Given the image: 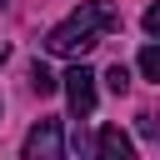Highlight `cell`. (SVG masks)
I'll list each match as a JSON object with an SVG mask.
<instances>
[{
	"instance_id": "6da1fadb",
	"label": "cell",
	"mask_w": 160,
	"mask_h": 160,
	"mask_svg": "<svg viewBox=\"0 0 160 160\" xmlns=\"http://www.w3.org/2000/svg\"><path fill=\"white\" fill-rule=\"evenodd\" d=\"M105 30H120V10H115L110 0H85L75 15H65V20L45 35V50H50V55H70V60H80L85 50L100 45Z\"/></svg>"
},
{
	"instance_id": "7a4b0ae2",
	"label": "cell",
	"mask_w": 160,
	"mask_h": 160,
	"mask_svg": "<svg viewBox=\"0 0 160 160\" xmlns=\"http://www.w3.org/2000/svg\"><path fill=\"white\" fill-rule=\"evenodd\" d=\"M65 100H70L75 120H90L95 115V70H85V65L65 70Z\"/></svg>"
},
{
	"instance_id": "3957f363",
	"label": "cell",
	"mask_w": 160,
	"mask_h": 160,
	"mask_svg": "<svg viewBox=\"0 0 160 160\" xmlns=\"http://www.w3.org/2000/svg\"><path fill=\"white\" fill-rule=\"evenodd\" d=\"M65 145H60V120H40L30 135H25V160H55Z\"/></svg>"
},
{
	"instance_id": "277c9868",
	"label": "cell",
	"mask_w": 160,
	"mask_h": 160,
	"mask_svg": "<svg viewBox=\"0 0 160 160\" xmlns=\"http://www.w3.org/2000/svg\"><path fill=\"white\" fill-rule=\"evenodd\" d=\"M95 155H100V160H130V155H135V140H130L120 125H105V130L95 135Z\"/></svg>"
},
{
	"instance_id": "5b68a950",
	"label": "cell",
	"mask_w": 160,
	"mask_h": 160,
	"mask_svg": "<svg viewBox=\"0 0 160 160\" xmlns=\"http://www.w3.org/2000/svg\"><path fill=\"white\" fill-rule=\"evenodd\" d=\"M60 80H65V75H60ZM60 80H55V75H50V70H45V65H40V60H35V65H30V85H35V90H40V95H55V85H60Z\"/></svg>"
},
{
	"instance_id": "8992f818",
	"label": "cell",
	"mask_w": 160,
	"mask_h": 160,
	"mask_svg": "<svg viewBox=\"0 0 160 160\" xmlns=\"http://www.w3.org/2000/svg\"><path fill=\"white\" fill-rule=\"evenodd\" d=\"M140 75L160 85V45H145V50H140Z\"/></svg>"
},
{
	"instance_id": "52a82bcc",
	"label": "cell",
	"mask_w": 160,
	"mask_h": 160,
	"mask_svg": "<svg viewBox=\"0 0 160 160\" xmlns=\"http://www.w3.org/2000/svg\"><path fill=\"white\" fill-rule=\"evenodd\" d=\"M105 85H110V90H115V95H125V90H130V70H125V65H120V60H115V65H110V70H105Z\"/></svg>"
},
{
	"instance_id": "ba28073f",
	"label": "cell",
	"mask_w": 160,
	"mask_h": 160,
	"mask_svg": "<svg viewBox=\"0 0 160 160\" xmlns=\"http://www.w3.org/2000/svg\"><path fill=\"white\" fill-rule=\"evenodd\" d=\"M140 135L160 140V115H155V110H140Z\"/></svg>"
},
{
	"instance_id": "9c48e42d",
	"label": "cell",
	"mask_w": 160,
	"mask_h": 160,
	"mask_svg": "<svg viewBox=\"0 0 160 160\" xmlns=\"http://www.w3.org/2000/svg\"><path fill=\"white\" fill-rule=\"evenodd\" d=\"M145 35H155V40H160V5H150V10H145Z\"/></svg>"
},
{
	"instance_id": "30bf717a",
	"label": "cell",
	"mask_w": 160,
	"mask_h": 160,
	"mask_svg": "<svg viewBox=\"0 0 160 160\" xmlns=\"http://www.w3.org/2000/svg\"><path fill=\"white\" fill-rule=\"evenodd\" d=\"M5 55H10V50H5V45H0V65H5Z\"/></svg>"
},
{
	"instance_id": "8fae6325",
	"label": "cell",
	"mask_w": 160,
	"mask_h": 160,
	"mask_svg": "<svg viewBox=\"0 0 160 160\" xmlns=\"http://www.w3.org/2000/svg\"><path fill=\"white\" fill-rule=\"evenodd\" d=\"M0 110H5V100H0Z\"/></svg>"
},
{
	"instance_id": "7c38bea8",
	"label": "cell",
	"mask_w": 160,
	"mask_h": 160,
	"mask_svg": "<svg viewBox=\"0 0 160 160\" xmlns=\"http://www.w3.org/2000/svg\"><path fill=\"white\" fill-rule=\"evenodd\" d=\"M0 5H5V0H0Z\"/></svg>"
}]
</instances>
